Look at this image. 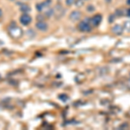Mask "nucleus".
<instances>
[{"instance_id": "17", "label": "nucleus", "mask_w": 130, "mask_h": 130, "mask_svg": "<svg viewBox=\"0 0 130 130\" xmlns=\"http://www.w3.org/2000/svg\"><path fill=\"white\" fill-rule=\"evenodd\" d=\"M2 16H3V11H2V10L0 9V17H1Z\"/></svg>"}, {"instance_id": "10", "label": "nucleus", "mask_w": 130, "mask_h": 130, "mask_svg": "<svg viewBox=\"0 0 130 130\" xmlns=\"http://www.w3.org/2000/svg\"><path fill=\"white\" fill-rule=\"evenodd\" d=\"M123 31L130 32V21H126L123 24Z\"/></svg>"}, {"instance_id": "15", "label": "nucleus", "mask_w": 130, "mask_h": 130, "mask_svg": "<svg viewBox=\"0 0 130 130\" xmlns=\"http://www.w3.org/2000/svg\"><path fill=\"white\" fill-rule=\"evenodd\" d=\"M76 5L77 7H80L83 5V0H76Z\"/></svg>"}, {"instance_id": "3", "label": "nucleus", "mask_w": 130, "mask_h": 130, "mask_svg": "<svg viewBox=\"0 0 130 130\" xmlns=\"http://www.w3.org/2000/svg\"><path fill=\"white\" fill-rule=\"evenodd\" d=\"M65 13V9L62 6L61 4H56L55 8L53 9V15L56 17V18H60L62 17Z\"/></svg>"}, {"instance_id": "14", "label": "nucleus", "mask_w": 130, "mask_h": 130, "mask_svg": "<svg viewBox=\"0 0 130 130\" xmlns=\"http://www.w3.org/2000/svg\"><path fill=\"white\" fill-rule=\"evenodd\" d=\"M59 98H60V99H61V100H63V101H66L68 99H69V97H68L66 95H64V94H63V95H60Z\"/></svg>"}, {"instance_id": "18", "label": "nucleus", "mask_w": 130, "mask_h": 130, "mask_svg": "<svg viewBox=\"0 0 130 130\" xmlns=\"http://www.w3.org/2000/svg\"><path fill=\"white\" fill-rule=\"evenodd\" d=\"M128 16H129V17H130V9L129 10H128Z\"/></svg>"}, {"instance_id": "2", "label": "nucleus", "mask_w": 130, "mask_h": 130, "mask_svg": "<svg viewBox=\"0 0 130 130\" xmlns=\"http://www.w3.org/2000/svg\"><path fill=\"white\" fill-rule=\"evenodd\" d=\"M91 29L92 25L90 24V19L88 18L82 21L78 24V30L82 32H89V31H91Z\"/></svg>"}, {"instance_id": "6", "label": "nucleus", "mask_w": 130, "mask_h": 130, "mask_svg": "<svg viewBox=\"0 0 130 130\" xmlns=\"http://www.w3.org/2000/svg\"><path fill=\"white\" fill-rule=\"evenodd\" d=\"M82 17V13L78 10H74L69 14V19L73 22H76V21L80 20Z\"/></svg>"}, {"instance_id": "20", "label": "nucleus", "mask_w": 130, "mask_h": 130, "mask_svg": "<svg viewBox=\"0 0 130 130\" xmlns=\"http://www.w3.org/2000/svg\"><path fill=\"white\" fill-rule=\"evenodd\" d=\"M10 1H15V0H10Z\"/></svg>"}, {"instance_id": "11", "label": "nucleus", "mask_w": 130, "mask_h": 130, "mask_svg": "<svg viewBox=\"0 0 130 130\" xmlns=\"http://www.w3.org/2000/svg\"><path fill=\"white\" fill-rule=\"evenodd\" d=\"M51 3V0H45L44 2H43L42 4H43V9L45 8H48V7L49 6V4Z\"/></svg>"}, {"instance_id": "5", "label": "nucleus", "mask_w": 130, "mask_h": 130, "mask_svg": "<svg viewBox=\"0 0 130 130\" xmlns=\"http://www.w3.org/2000/svg\"><path fill=\"white\" fill-rule=\"evenodd\" d=\"M19 20H20V23L23 25H28L31 23V17L28 15L27 13H24L20 17Z\"/></svg>"}, {"instance_id": "16", "label": "nucleus", "mask_w": 130, "mask_h": 130, "mask_svg": "<svg viewBox=\"0 0 130 130\" xmlns=\"http://www.w3.org/2000/svg\"><path fill=\"white\" fill-rule=\"evenodd\" d=\"M88 10H89L90 12H92L94 10V7L93 6H89V7H88Z\"/></svg>"}, {"instance_id": "7", "label": "nucleus", "mask_w": 130, "mask_h": 130, "mask_svg": "<svg viewBox=\"0 0 130 130\" xmlns=\"http://www.w3.org/2000/svg\"><path fill=\"white\" fill-rule=\"evenodd\" d=\"M112 32L115 35H122L123 32V26H122L121 24H115L112 28Z\"/></svg>"}, {"instance_id": "19", "label": "nucleus", "mask_w": 130, "mask_h": 130, "mask_svg": "<svg viewBox=\"0 0 130 130\" xmlns=\"http://www.w3.org/2000/svg\"><path fill=\"white\" fill-rule=\"evenodd\" d=\"M127 2H128V4H129V5H130V0H128Z\"/></svg>"}, {"instance_id": "4", "label": "nucleus", "mask_w": 130, "mask_h": 130, "mask_svg": "<svg viewBox=\"0 0 130 130\" xmlns=\"http://www.w3.org/2000/svg\"><path fill=\"white\" fill-rule=\"evenodd\" d=\"M101 19H102L101 15L97 14V15L94 16V17L90 19V24H91L92 26H94V27H96V26H98L100 24H101Z\"/></svg>"}, {"instance_id": "1", "label": "nucleus", "mask_w": 130, "mask_h": 130, "mask_svg": "<svg viewBox=\"0 0 130 130\" xmlns=\"http://www.w3.org/2000/svg\"><path fill=\"white\" fill-rule=\"evenodd\" d=\"M9 33H10V36L14 39H18L20 37H22L23 34H24V31L18 26H13V27H10V30H9Z\"/></svg>"}, {"instance_id": "12", "label": "nucleus", "mask_w": 130, "mask_h": 130, "mask_svg": "<svg viewBox=\"0 0 130 130\" xmlns=\"http://www.w3.org/2000/svg\"><path fill=\"white\" fill-rule=\"evenodd\" d=\"M36 8H37V10H38V11H43V7L42 3H37V4L36 5Z\"/></svg>"}, {"instance_id": "8", "label": "nucleus", "mask_w": 130, "mask_h": 130, "mask_svg": "<svg viewBox=\"0 0 130 130\" xmlns=\"http://www.w3.org/2000/svg\"><path fill=\"white\" fill-rule=\"evenodd\" d=\"M36 27L41 31H45L48 29V24H46L43 21H38V22L36 24Z\"/></svg>"}, {"instance_id": "13", "label": "nucleus", "mask_w": 130, "mask_h": 130, "mask_svg": "<svg viewBox=\"0 0 130 130\" xmlns=\"http://www.w3.org/2000/svg\"><path fill=\"white\" fill-rule=\"evenodd\" d=\"M76 0H66V4L69 5V6H70V5H72L73 3H76Z\"/></svg>"}, {"instance_id": "9", "label": "nucleus", "mask_w": 130, "mask_h": 130, "mask_svg": "<svg viewBox=\"0 0 130 130\" xmlns=\"http://www.w3.org/2000/svg\"><path fill=\"white\" fill-rule=\"evenodd\" d=\"M19 9H20V10L23 13H27V12L31 11V7L28 4H26V3H21Z\"/></svg>"}]
</instances>
